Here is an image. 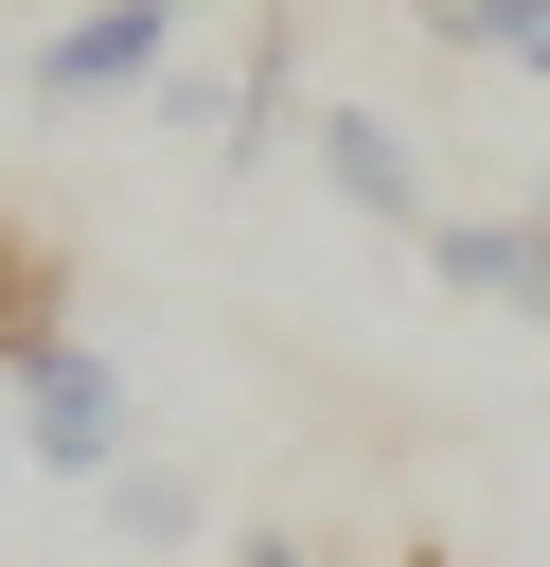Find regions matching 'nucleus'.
<instances>
[{"instance_id":"nucleus-1","label":"nucleus","mask_w":550,"mask_h":567,"mask_svg":"<svg viewBox=\"0 0 550 567\" xmlns=\"http://www.w3.org/2000/svg\"><path fill=\"white\" fill-rule=\"evenodd\" d=\"M0 408H18V461H35V478H89V496H106V478L142 461V390H124V354H106L89 319L35 337V354H0Z\"/></svg>"},{"instance_id":"nucleus-2","label":"nucleus","mask_w":550,"mask_h":567,"mask_svg":"<svg viewBox=\"0 0 550 567\" xmlns=\"http://www.w3.org/2000/svg\"><path fill=\"white\" fill-rule=\"evenodd\" d=\"M177 53H195V0H71V18L18 53V89H35V106H142Z\"/></svg>"},{"instance_id":"nucleus-3","label":"nucleus","mask_w":550,"mask_h":567,"mask_svg":"<svg viewBox=\"0 0 550 567\" xmlns=\"http://www.w3.org/2000/svg\"><path fill=\"white\" fill-rule=\"evenodd\" d=\"M302 142H319V177H337V213H373V230H408V248L444 230V195H426V159H408V124H390V106H319Z\"/></svg>"},{"instance_id":"nucleus-4","label":"nucleus","mask_w":550,"mask_h":567,"mask_svg":"<svg viewBox=\"0 0 550 567\" xmlns=\"http://www.w3.org/2000/svg\"><path fill=\"white\" fill-rule=\"evenodd\" d=\"M426 266H444L461 301H497V319H532V337H550V213H444V230H426Z\"/></svg>"},{"instance_id":"nucleus-5","label":"nucleus","mask_w":550,"mask_h":567,"mask_svg":"<svg viewBox=\"0 0 550 567\" xmlns=\"http://www.w3.org/2000/svg\"><path fill=\"white\" fill-rule=\"evenodd\" d=\"M106 532H124V549H195V532H213V496H195V461H160V443H142V461L106 478Z\"/></svg>"},{"instance_id":"nucleus-6","label":"nucleus","mask_w":550,"mask_h":567,"mask_svg":"<svg viewBox=\"0 0 550 567\" xmlns=\"http://www.w3.org/2000/svg\"><path fill=\"white\" fill-rule=\"evenodd\" d=\"M35 337H71V266H53V230L0 213V354H35Z\"/></svg>"},{"instance_id":"nucleus-7","label":"nucleus","mask_w":550,"mask_h":567,"mask_svg":"<svg viewBox=\"0 0 550 567\" xmlns=\"http://www.w3.org/2000/svg\"><path fill=\"white\" fill-rule=\"evenodd\" d=\"M444 53H479V71H532L550 89V0H461V18H426Z\"/></svg>"},{"instance_id":"nucleus-8","label":"nucleus","mask_w":550,"mask_h":567,"mask_svg":"<svg viewBox=\"0 0 550 567\" xmlns=\"http://www.w3.org/2000/svg\"><path fill=\"white\" fill-rule=\"evenodd\" d=\"M213 567H319V549H302V532H231Z\"/></svg>"},{"instance_id":"nucleus-9","label":"nucleus","mask_w":550,"mask_h":567,"mask_svg":"<svg viewBox=\"0 0 550 567\" xmlns=\"http://www.w3.org/2000/svg\"><path fill=\"white\" fill-rule=\"evenodd\" d=\"M0 478H18V408H0Z\"/></svg>"},{"instance_id":"nucleus-10","label":"nucleus","mask_w":550,"mask_h":567,"mask_svg":"<svg viewBox=\"0 0 550 567\" xmlns=\"http://www.w3.org/2000/svg\"><path fill=\"white\" fill-rule=\"evenodd\" d=\"M408 18H461V0H408Z\"/></svg>"},{"instance_id":"nucleus-11","label":"nucleus","mask_w":550,"mask_h":567,"mask_svg":"<svg viewBox=\"0 0 550 567\" xmlns=\"http://www.w3.org/2000/svg\"><path fill=\"white\" fill-rule=\"evenodd\" d=\"M408 567H444V549H408Z\"/></svg>"},{"instance_id":"nucleus-12","label":"nucleus","mask_w":550,"mask_h":567,"mask_svg":"<svg viewBox=\"0 0 550 567\" xmlns=\"http://www.w3.org/2000/svg\"><path fill=\"white\" fill-rule=\"evenodd\" d=\"M532 213H550V195H532Z\"/></svg>"}]
</instances>
